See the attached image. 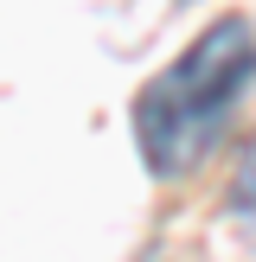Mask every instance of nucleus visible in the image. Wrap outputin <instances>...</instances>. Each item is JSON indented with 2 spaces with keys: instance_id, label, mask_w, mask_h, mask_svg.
Here are the masks:
<instances>
[{
  "instance_id": "2",
  "label": "nucleus",
  "mask_w": 256,
  "mask_h": 262,
  "mask_svg": "<svg viewBox=\"0 0 256 262\" xmlns=\"http://www.w3.org/2000/svg\"><path fill=\"white\" fill-rule=\"evenodd\" d=\"M230 211L256 230V141L243 147V160H237V179H230Z\"/></svg>"
},
{
  "instance_id": "1",
  "label": "nucleus",
  "mask_w": 256,
  "mask_h": 262,
  "mask_svg": "<svg viewBox=\"0 0 256 262\" xmlns=\"http://www.w3.org/2000/svg\"><path fill=\"white\" fill-rule=\"evenodd\" d=\"M256 83V32L218 19L135 96V141L154 179H186L224 141L237 102Z\"/></svg>"
}]
</instances>
